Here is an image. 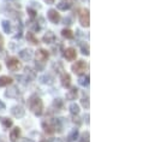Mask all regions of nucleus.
Instances as JSON below:
<instances>
[{
  "label": "nucleus",
  "instance_id": "nucleus-1",
  "mask_svg": "<svg viewBox=\"0 0 155 142\" xmlns=\"http://www.w3.org/2000/svg\"><path fill=\"white\" fill-rule=\"evenodd\" d=\"M29 108L36 116H41L43 112V101L38 96H31L29 99Z\"/></svg>",
  "mask_w": 155,
  "mask_h": 142
},
{
  "label": "nucleus",
  "instance_id": "nucleus-2",
  "mask_svg": "<svg viewBox=\"0 0 155 142\" xmlns=\"http://www.w3.org/2000/svg\"><path fill=\"white\" fill-rule=\"evenodd\" d=\"M6 66H7L8 70L16 72V71H18L22 69V63H21L17 58L11 57V58H8V59L6 60Z\"/></svg>",
  "mask_w": 155,
  "mask_h": 142
},
{
  "label": "nucleus",
  "instance_id": "nucleus-3",
  "mask_svg": "<svg viewBox=\"0 0 155 142\" xmlns=\"http://www.w3.org/2000/svg\"><path fill=\"white\" fill-rule=\"evenodd\" d=\"M79 23L84 28H88L90 25V15H89V10L88 8L83 10L81 12V15H79Z\"/></svg>",
  "mask_w": 155,
  "mask_h": 142
},
{
  "label": "nucleus",
  "instance_id": "nucleus-4",
  "mask_svg": "<svg viewBox=\"0 0 155 142\" xmlns=\"http://www.w3.org/2000/svg\"><path fill=\"white\" fill-rule=\"evenodd\" d=\"M85 70H87V64H85V62H83V60H78V62H76V64L72 65V71H74L75 73H77V75L83 73Z\"/></svg>",
  "mask_w": 155,
  "mask_h": 142
},
{
  "label": "nucleus",
  "instance_id": "nucleus-5",
  "mask_svg": "<svg viewBox=\"0 0 155 142\" xmlns=\"http://www.w3.org/2000/svg\"><path fill=\"white\" fill-rule=\"evenodd\" d=\"M47 17H48V19H49L52 23H54V24H58V23L60 22V15L58 13L57 10L51 8V10L48 11V13H47Z\"/></svg>",
  "mask_w": 155,
  "mask_h": 142
},
{
  "label": "nucleus",
  "instance_id": "nucleus-6",
  "mask_svg": "<svg viewBox=\"0 0 155 142\" xmlns=\"http://www.w3.org/2000/svg\"><path fill=\"white\" fill-rule=\"evenodd\" d=\"M11 113H12V116L16 117V118H23L24 114H25V110L22 106L17 105V106H13L11 108Z\"/></svg>",
  "mask_w": 155,
  "mask_h": 142
},
{
  "label": "nucleus",
  "instance_id": "nucleus-7",
  "mask_svg": "<svg viewBox=\"0 0 155 142\" xmlns=\"http://www.w3.org/2000/svg\"><path fill=\"white\" fill-rule=\"evenodd\" d=\"M64 57L68 60H75L77 58V52H76V49L74 47H69V48H66L64 51Z\"/></svg>",
  "mask_w": 155,
  "mask_h": 142
},
{
  "label": "nucleus",
  "instance_id": "nucleus-8",
  "mask_svg": "<svg viewBox=\"0 0 155 142\" xmlns=\"http://www.w3.org/2000/svg\"><path fill=\"white\" fill-rule=\"evenodd\" d=\"M35 56H36V62H42V63H45V62L48 59L49 53H48L46 49H42V48H41L39 51H36Z\"/></svg>",
  "mask_w": 155,
  "mask_h": 142
},
{
  "label": "nucleus",
  "instance_id": "nucleus-9",
  "mask_svg": "<svg viewBox=\"0 0 155 142\" xmlns=\"http://www.w3.org/2000/svg\"><path fill=\"white\" fill-rule=\"evenodd\" d=\"M19 137H21V129L18 127H16L10 133V140H11V142H17Z\"/></svg>",
  "mask_w": 155,
  "mask_h": 142
},
{
  "label": "nucleus",
  "instance_id": "nucleus-10",
  "mask_svg": "<svg viewBox=\"0 0 155 142\" xmlns=\"http://www.w3.org/2000/svg\"><path fill=\"white\" fill-rule=\"evenodd\" d=\"M19 57H21V59L28 62V60H30V59L33 58V51L29 49V48H28V49H22V51L19 52Z\"/></svg>",
  "mask_w": 155,
  "mask_h": 142
},
{
  "label": "nucleus",
  "instance_id": "nucleus-11",
  "mask_svg": "<svg viewBox=\"0 0 155 142\" xmlns=\"http://www.w3.org/2000/svg\"><path fill=\"white\" fill-rule=\"evenodd\" d=\"M42 127H43L45 131H46L47 134H49V135H52V134H54V133H55V129H54V124H53V122H43V123H42Z\"/></svg>",
  "mask_w": 155,
  "mask_h": 142
},
{
  "label": "nucleus",
  "instance_id": "nucleus-12",
  "mask_svg": "<svg viewBox=\"0 0 155 142\" xmlns=\"http://www.w3.org/2000/svg\"><path fill=\"white\" fill-rule=\"evenodd\" d=\"M40 81L43 83V84H47V86H52L54 83V77L51 75V73H47V75H43L41 76Z\"/></svg>",
  "mask_w": 155,
  "mask_h": 142
},
{
  "label": "nucleus",
  "instance_id": "nucleus-13",
  "mask_svg": "<svg viewBox=\"0 0 155 142\" xmlns=\"http://www.w3.org/2000/svg\"><path fill=\"white\" fill-rule=\"evenodd\" d=\"M61 86L64 88H70V86H71V76L69 73H63V76H61Z\"/></svg>",
  "mask_w": 155,
  "mask_h": 142
},
{
  "label": "nucleus",
  "instance_id": "nucleus-14",
  "mask_svg": "<svg viewBox=\"0 0 155 142\" xmlns=\"http://www.w3.org/2000/svg\"><path fill=\"white\" fill-rule=\"evenodd\" d=\"M18 95H19V90H18L17 87H11L5 93V96H7V98H17Z\"/></svg>",
  "mask_w": 155,
  "mask_h": 142
},
{
  "label": "nucleus",
  "instance_id": "nucleus-15",
  "mask_svg": "<svg viewBox=\"0 0 155 142\" xmlns=\"http://www.w3.org/2000/svg\"><path fill=\"white\" fill-rule=\"evenodd\" d=\"M77 95H78V89L76 87H74V88H71V89L66 93V99L70 100V101H72V100H76Z\"/></svg>",
  "mask_w": 155,
  "mask_h": 142
},
{
  "label": "nucleus",
  "instance_id": "nucleus-16",
  "mask_svg": "<svg viewBox=\"0 0 155 142\" xmlns=\"http://www.w3.org/2000/svg\"><path fill=\"white\" fill-rule=\"evenodd\" d=\"M42 40H43L45 43H53L55 41V35L52 32H47V34L43 35Z\"/></svg>",
  "mask_w": 155,
  "mask_h": 142
},
{
  "label": "nucleus",
  "instance_id": "nucleus-17",
  "mask_svg": "<svg viewBox=\"0 0 155 142\" xmlns=\"http://www.w3.org/2000/svg\"><path fill=\"white\" fill-rule=\"evenodd\" d=\"M12 83V78L8 76H1L0 77V87H6Z\"/></svg>",
  "mask_w": 155,
  "mask_h": 142
},
{
  "label": "nucleus",
  "instance_id": "nucleus-18",
  "mask_svg": "<svg viewBox=\"0 0 155 142\" xmlns=\"http://www.w3.org/2000/svg\"><path fill=\"white\" fill-rule=\"evenodd\" d=\"M71 6H72V4L68 2V1H61V2H59V4H58V8H59L60 11L70 10V8H71Z\"/></svg>",
  "mask_w": 155,
  "mask_h": 142
},
{
  "label": "nucleus",
  "instance_id": "nucleus-19",
  "mask_svg": "<svg viewBox=\"0 0 155 142\" xmlns=\"http://www.w3.org/2000/svg\"><path fill=\"white\" fill-rule=\"evenodd\" d=\"M89 79H90L89 75H87V76H81V77L78 78V83H79L81 86H83V87H88V86H89Z\"/></svg>",
  "mask_w": 155,
  "mask_h": 142
},
{
  "label": "nucleus",
  "instance_id": "nucleus-20",
  "mask_svg": "<svg viewBox=\"0 0 155 142\" xmlns=\"http://www.w3.org/2000/svg\"><path fill=\"white\" fill-rule=\"evenodd\" d=\"M78 135H79V133H78L77 129H74L71 133H70V135H69V137H68V142H74L76 141L78 139Z\"/></svg>",
  "mask_w": 155,
  "mask_h": 142
},
{
  "label": "nucleus",
  "instance_id": "nucleus-21",
  "mask_svg": "<svg viewBox=\"0 0 155 142\" xmlns=\"http://www.w3.org/2000/svg\"><path fill=\"white\" fill-rule=\"evenodd\" d=\"M61 35L64 36L65 39H69V40L74 39V33H72V30H70V29H63Z\"/></svg>",
  "mask_w": 155,
  "mask_h": 142
},
{
  "label": "nucleus",
  "instance_id": "nucleus-22",
  "mask_svg": "<svg viewBox=\"0 0 155 142\" xmlns=\"http://www.w3.org/2000/svg\"><path fill=\"white\" fill-rule=\"evenodd\" d=\"M27 39H28L33 45H38V43H39V40L35 37L34 33H31V32H29V33L27 34Z\"/></svg>",
  "mask_w": 155,
  "mask_h": 142
},
{
  "label": "nucleus",
  "instance_id": "nucleus-23",
  "mask_svg": "<svg viewBox=\"0 0 155 142\" xmlns=\"http://www.w3.org/2000/svg\"><path fill=\"white\" fill-rule=\"evenodd\" d=\"M70 112H71V114H74V116H77L78 113H79V106H78L77 104H71L70 105Z\"/></svg>",
  "mask_w": 155,
  "mask_h": 142
},
{
  "label": "nucleus",
  "instance_id": "nucleus-24",
  "mask_svg": "<svg viewBox=\"0 0 155 142\" xmlns=\"http://www.w3.org/2000/svg\"><path fill=\"white\" fill-rule=\"evenodd\" d=\"M53 107L57 108V110H61V108L64 107L63 100H61V99H55V100L53 101Z\"/></svg>",
  "mask_w": 155,
  "mask_h": 142
},
{
  "label": "nucleus",
  "instance_id": "nucleus-25",
  "mask_svg": "<svg viewBox=\"0 0 155 142\" xmlns=\"http://www.w3.org/2000/svg\"><path fill=\"white\" fill-rule=\"evenodd\" d=\"M25 76H29V79L35 78L36 77V72L33 70L31 68H25Z\"/></svg>",
  "mask_w": 155,
  "mask_h": 142
},
{
  "label": "nucleus",
  "instance_id": "nucleus-26",
  "mask_svg": "<svg viewBox=\"0 0 155 142\" xmlns=\"http://www.w3.org/2000/svg\"><path fill=\"white\" fill-rule=\"evenodd\" d=\"M12 119H10V118H2V127L5 128V129H8V128H11L12 127Z\"/></svg>",
  "mask_w": 155,
  "mask_h": 142
},
{
  "label": "nucleus",
  "instance_id": "nucleus-27",
  "mask_svg": "<svg viewBox=\"0 0 155 142\" xmlns=\"http://www.w3.org/2000/svg\"><path fill=\"white\" fill-rule=\"evenodd\" d=\"M2 29L5 33H11V24L8 21H2Z\"/></svg>",
  "mask_w": 155,
  "mask_h": 142
},
{
  "label": "nucleus",
  "instance_id": "nucleus-28",
  "mask_svg": "<svg viewBox=\"0 0 155 142\" xmlns=\"http://www.w3.org/2000/svg\"><path fill=\"white\" fill-rule=\"evenodd\" d=\"M30 28H31V33L34 32H39L40 30V25L36 22H30Z\"/></svg>",
  "mask_w": 155,
  "mask_h": 142
},
{
  "label": "nucleus",
  "instance_id": "nucleus-29",
  "mask_svg": "<svg viewBox=\"0 0 155 142\" xmlns=\"http://www.w3.org/2000/svg\"><path fill=\"white\" fill-rule=\"evenodd\" d=\"M81 48H82V53L84 56H89V46L88 45H82Z\"/></svg>",
  "mask_w": 155,
  "mask_h": 142
},
{
  "label": "nucleus",
  "instance_id": "nucleus-30",
  "mask_svg": "<svg viewBox=\"0 0 155 142\" xmlns=\"http://www.w3.org/2000/svg\"><path fill=\"white\" fill-rule=\"evenodd\" d=\"M81 104H82V106L85 107L87 110L90 107V104H89V99H88V98H87V99H82V100H81Z\"/></svg>",
  "mask_w": 155,
  "mask_h": 142
},
{
  "label": "nucleus",
  "instance_id": "nucleus-31",
  "mask_svg": "<svg viewBox=\"0 0 155 142\" xmlns=\"http://www.w3.org/2000/svg\"><path fill=\"white\" fill-rule=\"evenodd\" d=\"M27 11H28V13H29V16H30V18H33V19H34V18L36 17V11H35L34 8H31V7H29V8L27 10Z\"/></svg>",
  "mask_w": 155,
  "mask_h": 142
},
{
  "label": "nucleus",
  "instance_id": "nucleus-32",
  "mask_svg": "<svg viewBox=\"0 0 155 142\" xmlns=\"http://www.w3.org/2000/svg\"><path fill=\"white\" fill-rule=\"evenodd\" d=\"M43 68H45V63H42V62H36V69H38V70L42 71Z\"/></svg>",
  "mask_w": 155,
  "mask_h": 142
},
{
  "label": "nucleus",
  "instance_id": "nucleus-33",
  "mask_svg": "<svg viewBox=\"0 0 155 142\" xmlns=\"http://www.w3.org/2000/svg\"><path fill=\"white\" fill-rule=\"evenodd\" d=\"M5 104H4V103H2V101H1V100H0V110H5Z\"/></svg>",
  "mask_w": 155,
  "mask_h": 142
},
{
  "label": "nucleus",
  "instance_id": "nucleus-34",
  "mask_svg": "<svg viewBox=\"0 0 155 142\" xmlns=\"http://www.w3.org/2000/svg\"><path fill=\"white\" fill-rule=\"evenodd\" d=\"M84 119H85L87 124H89V114H85V116H84Z\"/></svg>",
  "mask_w": 155,
  "mask_h": 142
},
{
  "label": "nucleus",
  "instance_id": "nucleus-35",
  "mask_svg": "<svg viewBox=\"0 0 155 142\" xmlns=\"http://www.w3.org/2000/svg\"><path fill=\"white\" fill-rule=\"evenodd\" d=\"M54 1H55V0H45V2H47L48 5H51V4H54Z\"/></svg>",
  "mask_w": 155,
  "mask_h": 142
},
{
  "label": "nucleus",
  "instance_id": "nucleus-36",
  "mask_svg": "<svg viewBox=\"0 0 155 142\" xmlns=\"http://www.w3.org/2000/svg\"><path fill=\"white\" fill-rule=\"evenodd\" d=\"M74 122H75V123H77V125H81V120H79V118H75V119H74Z\"/></svg>",
  "mask_w": 155,
  "mask_h": 142
},
{
  "label": "nucleus",
  "instance_id": "nucleus-37",
  "mask_svg": "<svg viewBox=\"0 0 155 142\" xmlns=\"http://www.w3.org/2000/svg\"><path fill=\"white\" fill-rule=\"evenodd\" d=\"M52 142H64V141H63V139H53Z\"/></svg>",
  "mask_w": 155,
  "mask_h": 142
},
{
  "label": "nucleus",
  "instance_id": "nucleus-38",
  "mask_svg": "<svg viewBox=\"0 0 155 142\" xmlns=\"http://www.w3.org/2000/svg\"><path fill=\"white\" fill-rule=\"evenodd\" d=\"M79 142H89L88 139H85V136H83V139L82 140H79Z\"/></svg>",
  "mask_w": 155,
  "mask_h": 142
},
{
  "label": "nucleus",
  "instance_id": "nucleus-39",
  "mask_svg": "<svg viewBox=\"0 0 155 142\" xmlns=\"http://www.w3.org/2000/svg\"><path fill=\"white\" fill-rule=\"evenodd\" d=\"M4 45V39H2V36L0 35V47Z\"/></svg>",
  "mask_w": 155,
  "mask_h": 142
},
{
  "label": "nucleus",
  "instance_id": "nucleus-40",
  "mask_svg": "<svg viewBox=\"0 0 155 142\" xmlns=\"http://www.w3.org/2000/svg\"><path fill=\"white\" fill-rule=\"evenodd\" d=\"M22 142H34L33 140H30V139H23V141Z\"/></svg>",
  "mask_w": 155,
  "mask_h": 142
},
{
  "label": "nucleus",
  "instance_id": "nucleus-41",
  "mask_svg": "<svg viewBox=\"0 0 155 142\" xmlns=\"http://www.w3.org/2000/svg\"><path fill=\"white\" fill-rule=\"evenodd\" d=\"M65 24H71L70 23V18H65Z\"/></svg>",
  "mask_w": 155,
  "mask_h": 142
},
{
  "label": "nucleus",
  "instance_id": "nucleus-42",
  "mask_svg": "<svg viewBox=\"0 0 155 142\" xmlns=\"http://www.w3.org/2000/svg\"><path fill=\"white\" fill-rule=\"evenodd\" d=\"M41 142H47V141H45V140H42V141H41Z\"/></svg>",
  "mask_w": 155,
  "mask_h": 142
},
{
  "label": "nucleus",
  "instance_id": "nucleus-43",
  "mask_svg": "<svg viewBox=\"0 0 155 142\" xmlns=\"http://www.w3.org/2000/svg\"><path fill=\"white\" fill-rule=\"evenodd\" d=\"M0 69H1V65H0Z\"/></svg>",
  "mask_w": 155,
  "mask_h": 142
}]
</instances>
